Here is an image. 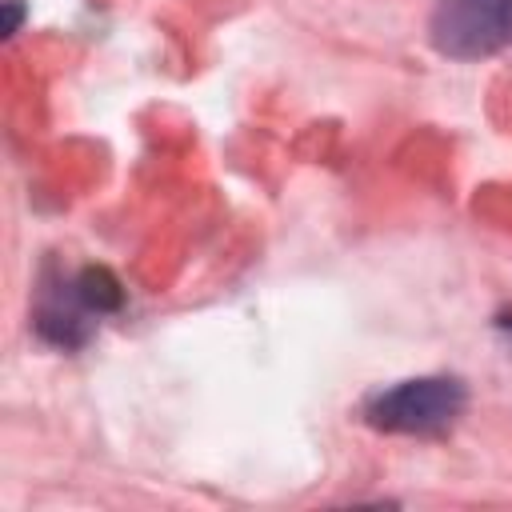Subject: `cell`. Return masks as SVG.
<instances>
[{"mask_svg":"<svg viewBox=\"0 0 512 512\" xmlns=\"http://www.w3.org/2000/svg\"><path fill=\"white\" fill-rule=\"evenodd\" d=\"M364 412H368V424L384 432L432 436V432H444L464 412V384L452 376L404 380L388 392H376Z\"/></svg>","mask_w":512,"mask_h":512,"instance_id":"cell-1","label":"cell"},{"mask_svg":"<svg viewBox=\"0 0 512 512\" xmlns=\"http://www.w3.org/2000/svg\"><path fill=\"white\" fill-rule=\"evenodd\" d=\"M512 0H436L432 40L440 52L472 60L508 40Z\"/></svg>","mask_w":512,"mask_h":512,"instance_id":"cell-2","label":"cell"},{"mask_svg":"<svg viewBox=\"0 0 512 512\" xmlns=\"http://www.w3.org/2000/svg\"><path fill=\"white\" fill-rule=\"evenodd\" d=\"M76 300H80L84 308H96V312L120 308V284H116L112 272H104V268H84L80 280H76Z\"/></svg>","mask_w":512,"mask_h":512,"instance_id":"cell-3","label":"cell"},{"mask_svg":"<svg viewBox=\"0 0 512 512\" xmlns=\"http://www.w3.org/2000/svg\"><path fill=\"white\" fill-rule=\"evenodd\" d=\"M500 328H504V332L512 336V312H504V316H500Z\"/></svg>","mask_w":512,"mask_h":512,"instance_id":"cell-4","label":"cell"},{"mask_svg":"<svg viewBox=\"0 0 512 512\" xmlns=\"http://www.w3.org/2000/svg\"><path fill=\"white\" fill-rule=\"evenodd\" d=\"M508 40H512V24H508Z\"/></svg>","mask_w":512,"mask_h":512,"instance_id":"cell-5","label":"cell"}]
</instances>
